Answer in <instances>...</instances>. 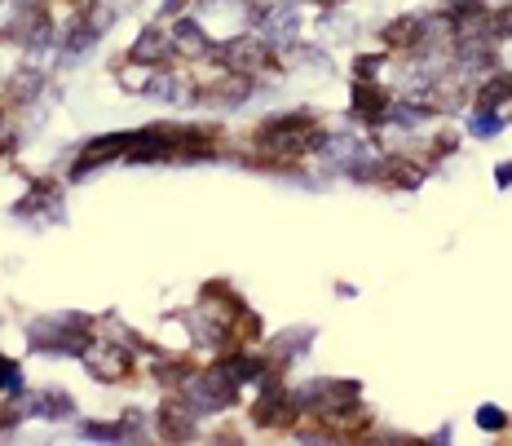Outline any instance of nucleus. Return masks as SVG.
<instances>
[{
  "label": "nucleus",
  "instance_id": "obj_1",
  "mask_svg": "<svg viewBox=\"0 0 512 446\" xmlns=\"http://www.w3.org/2000/svg\"><path fill=\"white\" fill-rule=\"evenodd\" d=\"M314 146H323V129H318V120L309 111L279 115V120L261 124V133H256V151L270 159H296L314 151Z\"/></svg>",
  "mask_w": 512,
  "mask_h": 446
},
{
  "label": "nucleus",
  "instance_id": "obj_2",
  "mask_svg": "<svg viewBox=\"0 0 512 446\" xmlns=\"http://www.w3.org/2000/svg\"><path fill=\"white\" fill-rule=\"evenodd\" d=\"M208 53L212 58H221V67L234 71V76H256V71H270V62H274L270 45H265L256 31H239V36L212 45Z\"/></svg>",
  "mask_w": 512,
  "mask_h": 446
},
{
  "label": "nucleus",
  "instance_id": "obj_3",
  "mask_svg": "<svg viewBox=\"0 0 512 446\" xmlns=\"http://www.w3.org/2000/svg\"><path fill=\"white\" fill-rule=\"evenodd\" d=\"M9 36L27 49H45L53 40V23L45 14V0H23V5L9 14Z\"/></svg>",
  "mask_w": 512,
  "mask_h": 446
},
{
  "label": "nucleus",
  "instance_id": "obj_4",
  "mask_svg": "<svg viewBox=\"0 0 512 446\" xmlns=\"http://www.w3.org/2000/svg\"><path fill=\"white\" fill-rule=\"evenodd\" d=\"M234 385H239V380H234L230 367L221 363L217 371H208V376H199L195 385H190V402L204 407V411H221V407H230L234 402Z\"/></svg>",
  "mask_w": 512,
  "mask_h": 446
},
{
  "label": "nucleus",
  "instance_id": "obj_5",
  "mask_svg": "<svg viewBox=\"0 0 512 446\" xmlns=\"http://www.w3.org/2000/svg\"><path fill=\"white\" fill-rule=\"evenodd\" d=\"M173 58H177V45L168 27H146L133 40V49H128V62H146V67H173Z\"/></svg>",
  "mask_w": 512,
  "mask_h": 446
},
{
  "label": "nucleus",
  "instance_id": "obj_6",
  "mask_svg": "<svg viewBox=\"0 0 512 446\" xmlns=\"http://www.w3.org/2000/svg\"><path fill=\"white\" fill-rule=\"evenodd\" d=\"M80 327L84 318H53V323H36L31 327V341H36V349H67V354H84V341H80Z\"/></svg>",
  "mask_w": 512,
  "mask_h": 446
},
{
  "label": "nucleus",
  "instance_id": "obj_7",
  "mask_svg": "<svg viewBox=\"0 0 512 446\" xmlns=\"http://www.w3.org/2000/svg\"><path fill=\"white\" fill-rule=\"evenodd\" d=\"M80 358H84V367H89L93 380H115V376H124V371H128V354L120 345H106V341L84 345Z\"/></svg>",
  "mask_w": 512,
  "mask_h": 446
},
{
  "label": "nucleus",
  "instance_id": "obj_8",
  "mask_svg": "<svg viewBox=\"0 0 512 446\" xmlns=\"http://www.w3.org/2000/svg\"><path fill=\"white\" fill-rule=\"evenodd\" d=\"M128 146H133V133H106V137H93V142L80 151V159H76V177L93 173V168L106 164V159H115V155H128Z\"/></svg>",
  "mask_w": 512,
  "mask_h": 446
},
{
  "label": "nucleus",
  "instance_id": "obj_9",
  "mask_svg": "<svg viewBox=\"0 0 512 446\" xmlns=\"http://www.w3.org/2000/svg\"><path fill=\"white\" fill-rule=\"evenodd\" d=\"M389 106H393V98L380 89L376 80H358V84H354V115H362L367 124H384Z\"/></svg>",
  "mask_w": 512,
  "mask_h": 446
},
{
  "label": "nucleus",
  "instance_id": "obj_10",
  "mask_svg": "<svg viewBox=\"0 0 512 446\" xmlns=\"http://www.w3.org/2000/svg\"><path fill=\"white\" fill-rule=\"evenodd\" d=\"M384 40H389V45H398V49H420L424 40H429V18H420V14L393 18V23L384 27Z\"/></svg>",
  "mask_w": 512,
  "mask_h": 446
},
{
  "label": "nucleus",
  "instance_id": "obj_11",
  "mask_svg": "<svg viewBox=\"0 0 512 446\" xmlns=\"http://www.w3.org/2000/svg\"><path fill=\"white\" fill-rule=\"evenodd\" d=\"M173 45L177 49H186V53H208V36H204V27L195 23V18H177L173 23Z\"/></svg>",
  "mask_w": 512,
  "mask_h": 446
},
{
  "label": "nucleus",
  "instance_id": "obj_12",
  "mask_svg": "<svg viewBox=\"0 0 512 446\" xmlns=\"http://www.w3.org/2000/svg\"><path fill=\"white\" fill-rule=\"evenodd\" d=\"M27 411H40L45 420H67L71 416V398L67 394H36V398H23Z\"/></svg>",
  "mask_w": 512,
  "mask_h": 446
},
{
  "label": "nucleus",
  "instance_id": "obj_13",
  "mask_svg": "<svg viewBox=\"0 0 512 446\" xmlns=\"http://www.w3.org/2000/svg\"><path fill=\"white\" fill-rule=\"evenodd\" d=\"M0 389H9V394H23V371H18V363H9L5 354H0Z\"/></svg>",
  "mask_w": 512,
  "mask_h": 446
},
{
  "label": "nucleus",
  "instance_id": "obj_14",
  "mask_svg": "<svg viewBox=\"0 0 512 446\" xmlns=\"http://www.w3.org/2000/svg\"><path fill=\"white\" fill-rule=\"evenodd\" d=\"M380 67H384V53H362V58L354 62V76L358 80H376Z\"/></svg>",
  "mask_w": 512,
  "mask_h": 446
},
{
  "label": "nucleus",
  "instance_id": "obj_15",
  "mask_svg": "<svg viewBox=\"0 0 512 446\" xmlns=\"http://www.w3.org/2000/svg\"><path fill=\"white\" fill-rule=\"evenodd\" d=\"M499 129H504V115H495V111H477V120H473V133H477V137H495Z\"/></svg>",
  "mask_w": 512,
  "mask_h": 446
},
{
  "label": "nucleus",
  "instance_id": "obj_16",
  "mask_svg": "<svg viewBox=\"0 0 512 446\" xmlns=\"http://www.w3.org/2000/svg\"><path fill=\"white\" fill-rule=\"evenodd\" d=\"M490 36H512V0L490 14Z\"/></svg>",
  "mask_w": 512,
  "mask_h": 446
},
{
  "label": "nucleus",
  "instance_id": "obj_17",
  "mask_svg": "<svg viewBox=\"0 0 512 446\" xmlns=\"http://www.w3.org/2000/svg\"><path fill=\"white\" fill-rule=\"evenodd\" d=\"M477 424H482V429H504L508 416H504V411H499V407H490V402H486V407L477 411Z\"/></svg>",
  "mask_w": 512,
  "mask_h": 446
},
{
  "label": "nucleus",
  "instance_id": "obj_18",
  "mask_svg": "<svg viewBox=\"0 0 512 446\" xmlns=\"http://www.w3.org/2000/svg\"><path fill=\"white\" fill-rule=\"evenodd\" d=\"M495 182H499V186H512V164H499V168H495Z\"/></svg>",
  "mask_w": 512,
  "mask_h": 446
},
{
  "label": "nucleus",
  "instance_id": "obj_19",
  "mask_svg": "<svg viewBox=\"0 0 512 446\" xmlns=\"http://www.w3.org/2000/svg\"><path fill=\"white\" fill-rule=\"evenodd\" d=\"M0 5H5V0H0Z\"/></svg>",
  "mask_w": 512,
  "mask_h": 446
},
{
  "label": "nucleus",
  "instance_id": "obj_20",
  "mask_svg": "<svg viewBox=\"0 0 512 446\" xmlns=\"http://www.w3.org/2000/svg\"><path fill=\"white\" fill-rule=\"evenodd\" d=\"M504 5H508V0H504Z\"/></svg>",
  "mask_w": 512,
  "mask_h": 446
}]
</instances>
